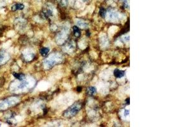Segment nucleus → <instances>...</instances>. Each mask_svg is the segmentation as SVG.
<instances>
[{
    "mask_svg": "<svg viewBox=\"0 0 170 127\" xmlns=\"http://www.w3.org/2000/svg\"><path fill=\"white\" fill-rule=\"evenodd\" d=\"M81 108V104L80 103H76L72 105L68 109L64 112V116L66 117H72L77 114Z\"/></svg>",
    "mask_w": 170,
    "mask_h": 127,
    "instance_id": "f257e3e1",
    "label": "nucleus"
},
{
    "mask_svg": "<svg viewBox=\"0 0 170 127\" xmlns=\"http://www.w3.org/2000/svg\"><path fill=\"white\" fill-rule=\"evenodd\" d=\"M24 8V5L22 3H17L12 7V12H16L17 10H22Z\"/></svg>",
    "mask_w": 170,
    "mask_h": 127,
    "instance_id": "f03ea898",
    "label": "nucleus"
},
{
    "mask_svg": "<svg viewBox=\"0 0 170 127\" xmlns=\"http://www.w3.org/2000/svg\"><path fill=\"white\" fill-rule=\"evenodd\" d=\"M114 74L116 78H120L123 77L124 76V71H122L118 69H116L114 72Z\"/></svg>",
    "mask_w": 170,
    "mask_h": 127,
    "instance_id": "7ed1b4c3",
    "label": "nucleus"
},
{
    "mask_svg": "<svg viewBox=\"0 0 170 127\" xmlns=\"http://www.w3.org/2000/svg\"><path fill=\"white\" fill-rule=\"evenodd\" d=\"M13 75L14 76V77L17 78V79H19L20 81L24 80V79L25 78V75L23 73H17V72H13Z\"/></svg>",
    "mask_w": 170,
    "mask_h": 127,
    "instance_id": "20e7f679",
    "label": "nucleus"
},
{
    "mask_svg": "<svg viewBox=\"0 0 170 127\" xmlns=\"http://www.w3.org/2000/svg\"><path fill=\"white\" fill-rule=\"evenodd\" d=\"M73 30L74 32V35L76 36V37H80L81 35V32H80V29H78V27L74 26L73 27Z\"/></svg>",
    "mask_w": 170,
    "mask_h": 127,
    "instance_id": "39448f33",
    "label": "nucleus"
},
{
    "mask_svg": "<svg viewBox=\"0 0 170 127\" xmlns=\"http://www.w3.org/2000/svg\"><path fill=\"white\" fill-rule=\"evenodd\" d=\"M49 51L50 50L49 48H42L40 50V53L42 56L45 57L48 55Z\"/></svg>",
    "mask_w": 170,
    "mask_h": 127,
    "instance_id": "423d86ee",
    "label": "nucleus"
},
{
    "mask_svg": "<svg viewBox=\"0 0 170 127\" xmlns=\"http://www.w3.org/2000/svg\"><path fill=\"white\" fill-rule=\"evenodd\" d=\"M77 25H78V27H80L82 29L86 28V27H87V26H88L87 24L85 22H84L82 21V20L78 21L77 22Z\"/></svg>",
    "mask_w": 170,
    "mask_h": 127,
    "instance_id": "0eeeda50",
    "label": "nucleus"
},
{
    "mask_svg": "<svg viewBox=\"0 0 170 127\" xmlns=\"http://www.w3.org/2000/svg\"><path fill=\"white\" fill-rule=\"evenodd\" d=\"M88 93L89 95H95V94L96 93V89L95 87H93V86H90L89 88H88Z\"/></svg>",
    "mask_w": 170,
    "mask_h": 127,
    "instance_id": "6e6552de",
    "label": "nucleus"
},
{
    "mask_svg": "<svg viewBox=\"0 0 170 127\" xmlns=\"http://www.w3.org/2000/svg\"><path fill=\"white\" fill-rule=\"evenodd\" d=\"M106 14H107V12H106V10L104 8H101L100 10H99V15L101 17H103V18H104L106 17Z\"/></svg>",
    "mask_w": 170,
    "mask_h": 127,
    "instance_id": "1a4fd4ad",
    "label": "nucleus"
},
{
    "mask_svg": "<svg viewBox=\"0 0 170 127\" xmlns=\"http://www.w3.org/2000/svg\"><path fill=\"white\" fill-rule=\"evenodd\" d=\"M5 53L3 52H0V64H2L5 61Z\"/></svg>",
    "mask_w": 170,
    "mask_h": 127,
    "instance_id": "9d476101",
    "label": "nucleus"
},
{
    "mask_svg": "<svg viewBox=\"0 0 170 127\" xmlns=\"http://www.w3.org/2000/svg\"><path fill=\"white\" fill-rule=\"evenodd\" d=\"M28 85V83L27 81L23 80V81H22V83H20V85H19V88H25V87H26Z\"/></svg>",
    "mask_w": 170,
    "mask_h": 127,
    "instance_id": "9b49d317",
    "label": "nucleus"
},
{
    "mask_svg": "<svg viewBox=\"0 0 170 127\" xmlns=\"http://www.w3.org/2000/svg\"><path fill=\"white\" fill-rule=\"evenodd\" d=\"M43 13H44V15L46 17H49L50 16H51L52 15V11H50V10H47L46 11V12H45Z\"/></svg>",
    "mask_w": 170,
    "mask_h": 127,
    "instance_id": "f8f14e48",
    "label": "nucleus"
},
{
    "mask_svg": "<svg viewBox=\"0 0 170 127\" xmlns=\"http://www.w3.org/2000/svg\"><path fill=\"white\" fill-rule=\"evenodd\" d=\"M124 116H128L129 115V110H125L124 111Z\"/></svg>",
    "mask_w": 170,
    "mask_h": 127,
    "instance_id": "ddd939ff",
    "label": "nucleus"
},
{
    "mask_svg": "<svg viewBox=\"0 0 170 127\" xmlns=\"http://www.w3.org/2000/svg\"><path fill=\"white\" fill-rule=\"evenodd\" d=\"M124 39L126 41H129V36H126V37L124 38Z\"/></svg>",
    "mask_w": 170,
    "mask_h": 127,
    "instance_id": "4468645a",
    "label": "nucleus"
},
{
    "mask_svg": "<svg viewBox=\"0 0 170 127\" xmlns=\"http://www.w3.org/2000/svg\"><path fill=\"white\" fill-rule=\"evenodd\" d=\"M126 104H127V105L129 104V99H127V100H126Z\"/></svg>",
    "mask_w": 170,
    "mask_h": 127,
    "instance_id": "2eb2a0df",
    "label": "nucleus"
},
{
    "mask_svg": "<svg viewBox=\"0 0 170 127\" xmlns=\"http://www.w3.org/2000/svg\"><path fill=\"white\" fill-rule=\"evenodd\" d=\"M78 90V91H79V92H80V90H81V89H80V87H79V88H78V90Z\"/></svg>",
    "mask_w": 170,
    "mask_h": 127,
    "instance_id": "dca6fc26",
    "label": "nucleus"
}]
</instances>
